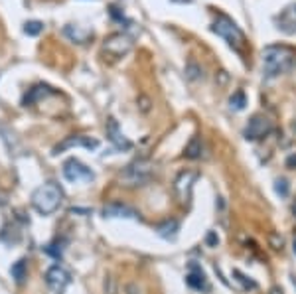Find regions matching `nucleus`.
Returning a JSON list of instances; mask_svg holds the SVG:
<instances>
[{"label":"nucleus","mask_w":296,"mask_h":294,"mask_svg":"<svg viewBox=\"0 0 296 294\" xmlns=\"http://www.w3.org/2000/svg\"><path fill=\"white\" fill-rule=\"evenodd\" d=\"M263 75L267 79L284 75L296 67V51L288 46H267L263 53Z\"/></svg>","instance_id":"1"},{"label":"nucleus","mask_w":296,"mask_h":294,"mask_svg":"<svg viewBox=\"0 0 296 294\" xmlns=\"http://www.w3.org/2000/svg\"><path fill=\"white\" fill-rule=\"evenodd\" d=\"M64 202V190L55 182H46L32 193V207L40 215H52Z\"/></svg>","instance_id":"2"},{"label":"nucleus","mask_w":296,"mask_h":294,"mask_svg":"<svg viewBox=\"0 0 296 294\" xmlns=\"http://www.w3.org/2000/svg\"><path fill=\"white\" fill-rule=\"evenodd\" d=\"M211 32L218 34V36H221L235 51H243L245 34L241 32V28L235 24L229 16L218 14L215 20H213V24H211Z\"/></svg>","instance_id":"3"},{"label":"nucleus","mask_w":296,"mask_h":294,"mask_svg":"<svg viewBox=\"0 0 296 294\" xmlns=\"http://www.w3.org/2000/svg\"><path fill=\"white\" fill-rule=\"evenodd\" d=\"M154 174V164L150 160H134L123 170L121 182L125 186H144Z\"/></svg>","instance_id":"4"},{"label":"nucleus","mask_w":296,"mask_h":294,"mask_svg":"<svg viewBox=\"0 0 296 294\" xmlns=\"http://www.w3.org/2000/svg\"><path fill=\"white\" fill-rule=\"evenodd\" d=\"M64 178L67 182H93L95 180V172L89 166H85L77 158H69L64 162Z\"/></svg>","instance_id":"5"},{"label":"nucleus","mask_w":296,"mask_h":294,"mask_svg":"<svg viewBox=\"0 0 296 294\" xmlns=\"http://www.w3.org/2000/svg\"><path fill=\"white\" fill-rule=\"evenodd\" d=\"M69 282H71V275L62 265H53L46 272V284L53 294H64Z\"/></svg>","instance_id":"6"},{"label":"nucleus","mask_w":296,"mask_h":294,"mask_svg":"<svg viewBox=\"0 0 296 294\" xmlns=\"http://www.w3.org/2000/svg\"><path fill=\"white\" fill-rule=\"evenodd\" d=\"M198 180V172L193 170H184L180 172L176 180H174V192L180 204H188L190 202V195H192V188Z\"/></svg>","instance_id":"7"},{"label":"nucleus","mask_w":296,"mask_h":294,"mask_svg":"<svg viewBox=\"0 0 296 294\" xmlns=\"http://www.w3.org/2000/svg\"><path fill=\"white\" fill-rule=\"evenodd\" d=\"M270 130H272V123H270L267 116H261V115H255L249 125L245 127V139L247 141H261L263 136H267Z\"/></svg>","instance_id":"8"},{"label":"nucleus","mask_w":296,"mask_h":294,"mask_svg":"<svg viewBox=\"0 0 296 294\" xmlns=\"http://www.w3.org/2000/svg\"><path fill=\"white\" fill-rule=\"evenodd\" d=\"M274 24H277V30L283 34H288V36L296 34V2L284 6L281 14H277Z\"/></svg>","instance_id":"9"},{"label":"nucleus","mask_w":296,"mask_h":294,"mask_svg":"<svg viewBox=\"0 0 296 294\" xmlns=\"http://www.w3.org/2000/svg\"><path fill=\"white\" fill-rule=\"evenodd\" d=\"M130 48H132V40L129 36H125V34H115V36L105 40L103 44V50L107 53H111V55H115V57H121V55L129 53Z\"/></svg>","instance_id":"10"},{"label":"nucleus","mask_w":296,"mask_h":294,"mask_svg":"<svg viewBox=\"0 0 296 294\" xmlns=\"http://www.w3.org/2000/svg\"><path fill=\"white\" fill-rule=\"evenodd\" d=\"M73 146H83V148H87V150H97V148H99V141H95V139H91V136H83V134L67 136L62 144H57V146L53 148V154L64 152V150L73 148Z\"/></svg>","instance_id":"11"},{"label":"nucleus","mask_w":296,"mask_h":294,"mask_svg":"<svg viewBox=\"0 0 296 294\" xmlns=\"http://www.w3.org/2000/svg\"><path fill=\"white\" fill-rule=\"evenodd\" d=\"M107 136H109V141L115 144L116 150H130L132 148V142L121 132L119 123L115 119H109V123H107Z\"/></svg>","instance_id":"12"},{"label":"nucleus","mask_w":296,"mask_h":294,"mask_svg":"<svg viewBox=\"0 0 296 294\" xmlns=\"http://www.w3.org/2000/svg\"><path fill=\"white\" fill-rule=\"evenodd\" d=\"M105 219H139V211H134L132 207L123 204H109L103 207Z\"/></svg>","instance_id":"13"},{"label":"nucleus","mask_w":296,"mask_h":294,"mask_svg":"<svg viewBox=\"0 0 296 294\" xmlns=\"http://www.w3.org/2000/svg\"><path fill=\"white\" fill-rule=\"evenodd\" d=\"M186 282H188V286L193 288V290H207V288H209L206 272L202 270L200 265H195V263H190V270H188Z\"/></svg>","instance_id":"14"},{"label":"nucleus","mask_w":296,"mask_h":294,"mask_svg":"<svg viewBox=\"0 0 296 294\" xmlns=\"http://www.w3.org/2000/svg\"><path fill=\"white\" fill-rule=\"evenodd\" d=\"M156 233L166 239V241H176L178 239V233H180V223L176 219H170V221H164L156 227Z\"/></svg>","instance_id":"15"},{"label":"nucleus","mask_w":296,"mask_h":294,"mask_svg":"<svg viewBox=\"0 0 296 294\" xmlns=\"http://www.w3.org/2000/svg\"><path fill=\"white\" fill-rule=\"evenodd\" d=\"M202 152H204V142L200 136H193L192 141L188 142V146H186V158H190V160H198V158H202Z\"/></svg>","instance_id":"16"},{"label":"nucleus","mask_w":296,"mask_h":294,"mask_svg":"<svg viewBox=\"0 0 296 294\" xmlns=\"http://www.w3.org/2000/svg\"><path fill=\"white\" fill-rule=\"evenodd\" d=\"M26 261L24 259H20V261H16L12 265V269H10V275H12V279L18 284H22L24 282V279H26Z\"/></svg>","instance_id":"17"},{"label":"nucleus","mask_w":296,"mask_h":294,"mask_svg":"<svg viewBox=\"0 0 296 294\" xmlns=\"http://www.w3.org/2000/svg\"><path fill=\"white\" fill-rule=\"evenodd\" d=\"M48 93H52V87H48V85H36V87H32L30 93L24 97V103L30 105V103H34L36 99H40L42 95H48Z\"/></svg>","instance_id":"18"},{"label":"nucleus","mask_w":296,"mask_h":294,"mask_svg":"<svg viewBox=\"0 0 296 294\" xmlns=\"http://www.w3.org/2000/svg\"><path fill=\"white\" fill-rule=\"evenodd\" d=\"M245 105H247V97H245L243 91L233 93L231 99H229V107H231V111H243Z\"/></svg>","instance_id":"19"},{"label":"nucleus","mask_w":296,"mask_h":294,"mask_svg":"<svg viewBox=\"0 0 296 294\" xmlns=\"http://www.w3.org/2000/svg\"><path fill=\"white\" fill-rule=\"evenodd\" d=\"M42 30H44V24L38 20H30L24 24V34H28V36H40Z\"/></svg>","instance_id":"20"},{"label":"nucleus","mask_w":296,"mask_h":294,"mask_svg":"<svg viewBox=\"0 0 296 294\" xmlns=\"http://www.w3.org/2000/svg\"><path fill=\"white\" fill-rule=\"evenodd\" d=\"M65 34H67V36H69L71 40L79 42V44H83V40L87 38V32H81L79 28H75V30H73V26H65Z\"/></svg>","instance_id":"21"},{"label":"nucleus","mask_w":296,"mask_h":294,"mask_svg":"<svg viewBox=\"0 0 296 294\" xmlns=\"http://www.w3.org/2000/svg\"><path fill=\"white\" fill-rule=\"evenodd\" d=\"M233 277H237V281L243 284V288H251V290H255V288H257V282L251 281L249 277H245L241 270H233Z\"/></svg>","instance_id":"22"},{"label":"nucleus","mask_w":296,"mask_h":294,"mask_svg":"<svg viewBox=\"0 0 296 294\" xmlns=\"http://www.w3.org/2000/svg\"><path fill=\"white\" fill-rule=\"evenodd\" d=\"M186 75L190 77V79H200V77H204V73H202V69L193 62H190V64L186 65Z\"/></svg>","instance_id":"23"},{"label":"nucleus","mask_w":296,"mask_h":294,"mask_svg":"<svg viewBox=\"0 0 296 294\" xmlns=\"http://www.w3.org/2000/svg\"><path fill=\"white\" fill-rule=\"evenodd\" d=\"M274 190H277V193H279V195L286 198V195H288V182H286V180H277V184H274Z\"/></svg>","instance_id":"24"},{"label":"nucleus","mask_w":296,"mask_h":294,"mask_svg":"<svg viewBox=\"0 0 296 294\" xmlns=\"http://www.w3.org/2000/svg\"><path fill=\"white\" fill-rule=\"evenodd\" d=\"M283 245H284V239L279 233H272V235H270V247H272V249L279 251V249H283Z\"/></svg>","instance_id":"25"},{"label":"nucleus","mask_w":296,"mask_h":294,"mask_svg":"<svg viewBox=\"0 0 296 294\" xmlns=\"http://www.w3.org/2000/svg\"><path fill=\"white\" fill-rule=\"evenodd\" d=\"M206 243L209 245V247H218V243H219V237H218V235H215V231H209V233H207Z\"/></svg>","instance_id":"26"},{"label":"nucleus","mask_w":296,"mask_h":294,"mask_svg":"<svg viewBox=\"0 0 296 294\" xmlns=\"http://www.w3.org/2000/svg\"><path fill=\"white\" fill-rule=\"evenodd\" d=\"M270 294H283V290H281V288H277V286H274V288H270Z\"/></svg>","instance_id":"27"},{"label":"nucleus","mask_w":296,"mask_h":294,"mask_svg":"<svg viewBox=\"0 0 296 294\" xmlns=\"http://www.w3.org/2000/svg\"><path fill=\"white\" fill-rule=\"evenodd\" d=\"M292 164H296V156H290V158H288V166H292Z\"/></svg>","instance_id":"28"},{"label":"nucleus","mask_w":296,"mask_h":294,"mask_svg":"<svg viewBox=\"0 0 296 294\" xmlns=\"http://www.w3.org/2000/svg\"><path fill=\"white\" fill-rule=\"evenodd\" d=\"M292 249H294V255H296V239H294V247H292Z\"/></svg>","instance_id":"29"},{"label":"nucleus","mask_w":296,"mask_h":294,"mask_svg":"<svg viewBox=\"0 0 296 294\" xmlns=\"http://www.w3.org/2000/svg\"><path fill=\"white\" fill-rule=\"evenodd\" d=\"M292 282H294V286H296V277H294V279H292Z\"/></svg>","instance_id":"30"},{"label":"nucleus","mask_w":296,"mask_h":294,"mask_svg":"<svg viewBox=\"0 0 296 294\" xmlns=\"http://www.w3.org/2000/svg\"><path fill=\"white\" fill-rule=\"evenodd\" d=\"M294 211H296V204H294Z\"/></svg>","instance_id":"31"}]
</instances>
